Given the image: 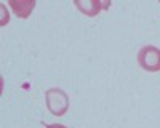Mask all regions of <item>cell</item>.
I'll return each instance as SVG.
<instances>
[{
  "label": "cell",
  "mask_w": 160,
  "mask_h": 128,
  "mask_svg": "<svg viewBox=\"0 0 160 128\" xmlns=\"http://www.w3.org/2000/svg\"><path fill=\"white\" fill-rule=\"evenodd\" d=\"M138 64L146 72L160 71V48L154 45H144L138 51Z\"/></svg>",
  "instance_id": "7a4b0ae2"
},
{
  "label": "cell",
  "mask_w": 160,
  "mask_h": 128,
  "mask_svg": "<svg viewBox=\"0 0 160 128\" xmlns=\"http://www.w3.org/2000/svg\"><path fill=\"white\" fill-rule=\"evenodd\" d=\"M45 128H68V126L62 123H51V125H47Z\"/></svg>",
  "instance_id": "5b68a950"
},
{
  "label": "cell",
  "mask_w": 160,
  "mask_h": 128,
  "mask_svg": "<svg viewBox=\"0 0 160 128\" xmlns=\"http://www.w3.org/2000/svg\"><path fill=\"white\" fill-rule=\"evenodd\" d=\"M8 5L13 10V13H15L18 18H21V19L29 18L32 10L35 8V2H34V0H19V2H16V0H10Z\"/></svg>",
  "instance_id": "277c9868"
},
{
  "label": "cell",
  "mask_w": 160,
  "mask_h": 128,
  "mask_svg": "<svg viewBox=\"0 0 160 128\" xmlns=\"http://www.w3.org/2000/svg\"><path fill=\"white\" fill-rule=\"evenodd\" d=\"M45 101H47L48 111L53 115H56V117H61V115H64L69 111V96L66 95V91L61 88L47 90L45 91Z\"/></svg>",
  "instance_id": "6da1fadb"
},
{
  "label": "cell",
  "mask_w": 160,
  "mask_h": 128,
  "mask_svg": "<svg viewBox=\"0 0 160 128\" xmlns=\"http://www.w3.org/2000/svg\"><path fill=\"white\" fill-rule=\"evenodd\" d=\"M74 5L77 7V10L82 13L85 16H90V18H95L98 16L99 13L106 8L111 7V2H99V0H75Z\"/></svg>",
  "instance_id": "3957f363"
}]
</instances>
